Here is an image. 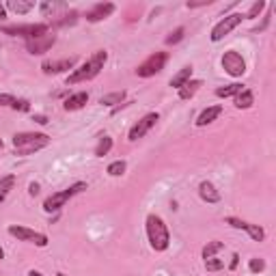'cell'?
Instances as JSON below:
<instances>
[{"label": "cell", "instance_id": "ac0fdd59", "mask_svg": "<svg viewBox=\"0 0 276 276\" xmlns=\"http://www.w3.org/2000/svg\"><path fill=\"white\" fill-rule=\"evenodd\" d=\"M253 104H255V93L250 89H244L242 93H237V95H235V108L248 110Z\"/></svg>", "mask_w": 276, "mask_h": 276}, {"label": "cell", "instance_id": "7bdbcfd3", "mask_svg": "<svg viewBox=\"0 0 276 276\" xmlns=\"http://www.w3.org/2000/svg\"><path fill=\"white\" fill-rule=\"evenodd\" d=\"M2 201H4V197H2V194H0V203H2Z\"/></svg>", "mask_w": 276, "mask_h": 276}, {"label": "cell", "instance_id": "d6a6232c", "mask_svg": "<svg viewBox=\"0 0 276 276\" xmlns=\"http://www.w3.org/2000/svg\"><path fill=\"white\" fill-rule=\"evenodd\" d=\"M76 17H78V13H76V11H71L69 15H63V20H56L54 26H67V24H76Z\"/></svg>", "mask_w": 276, "mask_h": 276}, {"label": "cell", "instance_id": "603a6c76", "mask_svg": "<svg viewBox=\"0 0 276 276\" xmlns=\"http://www.w3.org/2000/svg\"><path fill=\"white\" fill-rule=\"evenodd\" d=\"M125 168H128V162H125V160H115V162H110V164H108L106 173H108L110 177H121V175L125 173Z\"/></svg>", "mask_w": 276, "mask_h": 276}, {"label": "cell", "instance_id": "8992f818", "mask_svg": "<svg viewBox=\"0 0 276 276\" xmlns=\"http://www.w3.org/2000/svg\"><path fill=\"white\" fill-rule=\"evenodd\" d=\"M168 63V52H153L151 56H147L140 65L136 67V76L140 78H151L155 73H160L164 65Z\"/></svg>", "mask_w": 276, "mask_h": 276}, {"label": "cell", "instance_id": "277c9868", "mask_svg": "<svg viewBox=\"0 0 276 276\" xmlns=\"http://www.w3.org/2000/svg\"><path fill=\"white\" fill-rule=\"evenodd\" d=\"M2 33L4 35H11V37H22L26 41H33L37 37H43L50 33V24L48 22H39V24H7L2 26Z\"/></svg>", "mask_w": 276, "mask_h": 276}, {"label": "cell", "instance_id": "9a60e30c", "mask_svg": "<svg viewBox=\"0 0 276 276\" xmlns=\"http://www.w3.org/2000/svg\"><path fill=\"white\" fill-rule=\"evenodd\" d=\"M199 197L203 201H207V203H218V201H220V192L216 190V186L211 184V181H201Z\"/></svg>", "mask_w": 276, "mask_h": 276}, {"label": "cell", "instance_id": "e575fe53", "mask_svg": "<svg viewBox=\"0 0 276 276\" xmlns=\"http://www.w3.org/2000/svg\"><path fill=\"white\" fill-rule=\"evenodd\" d=\"M17 97H13V95H9V93H2V95H0V106H13V102H15Z\"/></svg>", "mask_w": 276, "mask_h": 276}, {"label": "cell", "instance_id": "6da1fadb", "mask_svg": "<svg viewBox=\"0 0 276 276\" xmlns=\"http://www.w3.org/2000/svg\"><path fill=\"white\" fill-rule=\"evenodd\" d=\"M106 61H108V52H106V50H97V52H93L89 61H84L78 69H73V71L69 73L65 84L71 86V84H80V82H89V80L99 76V71L104 69Z\"/></svg>", "mask_w": 276, "mask_h": 276}, {"label": "cell", "instance_id": "484cf974", "mask_svg": "<svg viewBox=\"0 0 276 276\" xmlns=\"http://www.w3.org/2000/svg\"><path fill=\"white\" fill-rule=\"evenodd\" d=\"M244 231H246V233H248L250 237H253L255 242H263V240H266V231H263V229L259 227V224H250V222H248Z\"/></svg>", "mask_w": 276, "mask_h": 276}, {"label": "cell", "instance_id": "9c48e42d", "mask_svg": "<svg viewBox=\"0 0 276 276\" xmlns=\"http://www.w3.org/2000/svg\"><path fill=\"white\" fill-rule=\"evenodd\" d=\"M9 235L17 237L20 242H33L39 248L48 246V235L46 233H39V231H33V229H28V227H22V224H11V227H9Z\"/></svg>", "mask_w": 276, "mask_h": 276}, {"label": "cell", "instance_id": "ab89813d", "mask_svg": "<svg viewBox=\"0 0 276 276\" xmlns=\"http://www.w3.org/2000/svg\"><path fill=\"white\" fill-rule=\"evenodd\" d=\"M28 276H43V274H41V272H37V270H30Z\"/></svg>", "mask_w": 276, "mask_h": 276}, {"label": "cell", "instance_id": "e0dca14e", "mask_svg": "<svg viewBox=\"0 0 276 276\" xmlns=\"http://www.w3.org/2000/svg\"><path fill=\"white\" fill-rule=\"evenodd\" d=\"M192 71H194L192 65H186L184 69H179V71L171 78V86H173V89H177V91H179L181 86H184V84L188 82V80L192 78Z\"/></svg>", "mask_w": 276, "mask_h": 276}, {"label": "cell", "instance_id": "1f68e13d", "mask_svg": "<svg viewBox=\"0 0 276 276\" xmlns=\"http://www.w3.org/2000/svg\"><path fill=\"white\" fill-rule=\"evenodd\" d=\"M224 222L229 224V227H233V229H240V231H244L246 229V220H242V218H235V216H229V218H224Z\"/></svg>", "mask_w": 276, "mask_h": 276}, {"label": "cell", "instance_id": "b9f144b4", "mask_svg": "<svg viewBox=\"0 0 276 276\" xmlns=\"http://www.w3.org/2000/svg\"><path fill=\"white\" fill-rule=\"evenodd\" d=\"M4 147V142H2V138H0V149H2Z\"/></svg>", "mask_w": 276, "mask_h": 276}, {"label": "cell", "instance_id": "4316f807", "mask_svg": "<svg viewBox=\"0 0 276 276\" xmlns=\"http://www.w3.org/2000/svg\"><path fill=\"white\" fill-rule=\"evenodd\" d=\"M13 186H15V175H7V177H2L0 179V194H9L11 190H13Z\"/></svg>", "mask_w": 276, "mask_h": 276}, {"label": "cell", "instance_id": "4fadbf2b", "mask_svg": "<svg viewBox=\"0 0 276 276\" xmlns=\"http://www.w3.org/2000/svg\"><path fill=\"white\" fill-rule=\"evenodd\" d=\"M56 43V35H43V37H37L33 41H26V50L30 54H46L48 50H52V46Z\"/></svg>", "mask_w": 276, "mask_h": 276}, {"label": "cell", "instance_id": "8fae6325", "mask_svg": "<svg viewBox=\"0 0 276 276\" xmlns=\"http://www.w3.org/2000/svg\"><path fill=\"white\" fill-rule=\"evenodd\" d=\"M115 4L112 2H97V4H93V7L86 11V22H91V24H97V22H102L106 20V17H110L112 13H115Z\"/></svg>", "mask_w": 276, "mask_h": 276}, {"label": "cell", "instance_id": "5bb4252c", "mask_svg": "<svg viewBox=\"0 0 276 276\" xmlns=\"http://www.w3.org/2000/svg\"><path fill=\"white\" fill-rule=\"evenodd\" d=\"M86 102H89V93H86V91H78V93H71V95L65 99L63 108H65L67 112H73V110L84 108Z\"/></svg>", "mask_w": 276, "mask_h": 276}, {"label": "cell", "instance_id": "2e32d148", "mask_svg": "<svg viewBox=\"0 0 276 276\" xmlns=\"http://www.w3.org/2000/svg\"><path fill=\"white\" fill-rule=\"evenodd\" d=\"M220 115H222V106H209V108H205L199 115L197 125H199V128H205V125H209L211 121H216Z\"/></svg>", "mask_w": 276, "mask_h": 276}, {"label": "cell", "instance_id": "7c38bea8", "mask_svg": "<svg viewBox=\"0 0 276 276\" xmlns=\"http://www.w3.org/2000/svg\"><path fill=\"white\" fill-rule=\"evenodd\" d=\"M76 65V56H69V59H61V61H43L41 63V69L46 76H52V73H63V71H69Z\"/></svg>", "mask_w": 276, "mask_h": 276}, {"label": "cell", "instance_id": "5b68a950", "mask_svg": "<svg viewBox=\"0 0 276 276\" xmlns=\"http://www.w3.org/2000/svg\"><path fill=\"white\" fill-rule=\"evenodd\" d=\"M84 190H86V184H84V181H78V184L69 186L67 190L56 192V194H50V197L43 201V209H46L48 214H52V211H59L61 207H65V203H67L69 199H73L76 194L84 192Z\"/></svg>", "mask_w": 276, "mask_h": 276}, {"label": "cell", "instance_id": "ffe728a7", "mask_svg": "<svg viewBox=\"0 0 276 276\" xmlns=\"http://www.w3.org/2000/svg\"><path fill=\"white\" fill-rule=\"evenodd\" d=\"M201 86H203V82H201V80H188V82L179 89V99H190V97H194V93H197Z\"/></svg>", "mask_w": 276, "mask_h": 276}, {"label": "cell", "instance_id": "f1b7e54d", "mask_svg": "<svg viewBox=\"0 0 276 276\" xmlns=\"http://www.w3.org/2000/svg\"><path fill=\"white\" fill-rule=\"evenodd\" d=\"M263 9H266V2H263V0H257V2L253 4V7H250L248 13H244V20H255V17L259 15Z\"/></svg>", "mask_w": 276, "mask_h": 276}, {"label": "cell", "instance_id": "8d00e7d4", "mask_svg": "<svg viewBox=\"0 0 276 276\" xmlns=\"http://www.w3.org/2000/svg\"><path fill=\"white\" fill-rule=\"evenodd\" d=\"M33 119H35L37 123H41V125H46V123H48V117H46V115H35Z\"/></svg>", "mask_w": 276, "mask_h": 276}, {"label": "cell", "instance_id": "7a4b0ae2", "mask_svg": "<svg viewBox=\"0 0 276 276\" xmlns=\"http://www.w3.org/2000/svg\"><path fill=\"white\" fill-rule=\"evenodd\" d=\"M50 145V136L43 132H17L13 136L15 155H30Z\"/></svg>", "mask_w": 276, "mask_h": 276}, {"label": "cell", "instance_id": "836d02e7", "mask_svg": "<svg viewBox=\"0 0 276 276\" xmlns=\"http://www.w3.org/2000/svg\"><path fill=\"white\" fill-rule=\"evenodd\" d=\"M11 108H13V110H20V112H28V110H30V102H28V99H15Z\"/></svg>", "mask_w": 276, "mask_h": 276}, {"label": "cell", "instance_id": "60d3db41", "mask_svg": "<svg viewBox=\"0 0 276 276\" xmlns=\"http://www.w3.org/2000/svg\"><path fill=\"white\" fill-rule=\"evenodd\" d=\"M2 259H4V250L0 248V261H2Z\"/></svg>", "mask_w": 276, "mask_h": 276}, {"label": "cell", "instance_id": "74e56055", "mask_svg": "<svg viewBox=\"0 0 276 276\" xmlns=\"http://www.w3.org/2000/svg\"><path fill=\"white\" fill-rule=\"evenodd\" d=\"M237 263H240V255H233V257H231V270H235L237 268Z\"/></svg>", "mask_w": 276, "mask_h": 276}, {"label": "cell", "instance_id": "7402d4cb", "mask_svg": "<svg viewBox=\"0 0 276 276\" xmlns=\"http://www.w3.org/2000/svg\"><path fill=\"white\" fill-rule=\"evenodd\" d=\"M244 91V84L240 82H233V84H227V86H220V89H216V95L218 97H235L237 93Z\"/></svg>", "mask_w": 276, "mask_h": 276}, {"label": "cell", "instance_id": "ba28073f", "mask_svg": "<svg viewBox=\"0 0 276 276\" xmlns=\"http://www.w3.org/2000/svg\"><path fill=\"white\" fill-rule=\"evenodd\" d=\"M242 20H244V13H231V15H227L224 20H220L216 24L214 28H211V35H209V39L214 41V43H218V41H222L224 37H227L231 30L233 28H237L242 24Z\"/></svg>", "mask_w": 276, "mask_h": 276}, {"label": "cell", "instance_id": "f546056e", "mask_svg": "<svg viewBox=\"0 0 276 276\" xmlns=\"http://www.w3.org/2000/svg\"><path fill=\"white\" fill-rule=\"evenodd\" d=\"M248 270L253 274H259V272H263V270H266V261L259 259V257H253V259L248 261Z\"/></svg>", "mask_w": 276, "mask_h": 276}, {"label": "cell", "instance_id": "44dd1931", "mask_svg": "<svg viewBox=\"0 0 276 276\" xmlns=\"http://www.w3.org/2000/svg\"><path fill=\"white\" fill-rule=\"evenodd\" d=\"M125 99V91H115V93H108V95H102V99H99V104L102 106H117L123 104Z\"/></svg>", "mask_w": 276, "mask_h": 276}, {"label": "cell", "instance_id": "ee69618b", "mask_svg": "<svg viewBox=\"0 0 276 276\" xmlns=\"http://www.w3.org/2000/svg\"><path fill=\"white\" fill-rule=\"evenodd\" d=\"M56 276H65V274H56Z\"/></svg>", "mask_w": 276, "mask_h": 276}, {"label": "cell", "instance_id": "83f0119b", "mask_svg": "<svg viewBox=\"0 0 276 276\" xmlns=\"http://www.w3.org/2000/svg\"><path fill=\"white\" fill-rule=\"evenodd\" d=\"M184 33H186V28L184 26H177L171 35L166 37V46H175V43H179L181 39H184Z\"/></svg>", "mask_w": 276, "mask_h": 276}, {"label": "cell", "instance_id": "f35d334b", "mask_svg": "<svg viewBox=\"0 0 276 276\" xmlns=\"http://www.w3.org/2000/svg\"><path fill=\"white\" fill-rule=\"evenodd\" d=\"M7 17V9H4V4H0V22Z\"/></svg>", "mask_w": 276, "mask_h": 276}, {"label": "cell", "instance_id": "d4e9b609", "mask_svg": "<svg viewBox=\"0 0 276 276\" xmlns=\"http://www.w3.org/2000/svg\"><path fill=\"white\" fill-rule=\"evenodd\" d=\"M224 248V244L222 242H218V240H214V242H207L205 246H203V259H209V257H214L218 250H222Z\"/></svg>", "mask_w": 276, "mask_h": 276}, {"label": "cell", "instance_id": "30bf717a", "mask_svg": "<svg viewBox=\"0 0 276 276\" xmlns=\"http://www.w3.org/2000/svg\"><path fill=\"white\" fill-rule=\"evenodd\" d=\"M158 121H160V115H158V112H149V115H145V117L140 119V121H138V123L134 125V128L130 130V134H128V140H132V142H134V140H138V138H142V136H145L147 132L151 130V128H153V125L158 123Z\"/></svg>", "mask_w": 276, "mask_h": 276}, {"label": "cell", "instance_id": "d590c367", "mask_svg": "<svg viewBox=\"0 0 276 276\" xmlns=\"http://www.w3.org/2000/svg\"><path fill=\"white\" fill-rule=\"evenodd\" d=\"M28 194H30V197H37V194H39V184H30L28 186Z\"/></svg>", "mask_w": 276, "mask_h": 276}, {"label": "cell", "instance_id": "d6986e66", "mask_svg": "<svg viewBox=\"0 0 276 276\" xmlns=\"http://www.w3.org/2000/svg\"><path fill=\"white\" fill-rule=\"evenodd\" d=\"M7 9H11L17 15H24V13H28V11L35 9V2H28V0H9Z\"/></svg>", "mask_w": 276, "mask_h": 276}, {"label": "cell", "instance_id": "52a82bcc", "mask_svg": "<svg viewBox=\"0 0 276 276\" xmlns=\"http://www.w3.org/2000/svg\"><path fill=\"white\" fill-rule=\"evenodd\" d=\"M222 69L229 73V76L233 78H242L244 73H246V61H244V56L240 52H235V50H229V52L222 54Z\"/></svg>", "mask_w": 276, "mask_h": 276}, {"label": "cell", "instance_id": "cb8c5ba5", "mask_svg": "<svg viewBox=\"0 0 276 276\" xmlns=\"http://www.w3.org/2000/svg\"><path fill=\"white\" fill-rule=\"evenodd\" d=\"M112 149V138L110 136H102L95 147V155L97 158H104V155H108V151Z\"/></svg>", "mask_w": 276, "mask_h": 276}, {"label": "cell", "instance_id": "3957f363", "mask_svg": "<svg viewBox=\"0 0 276 276\" xmlns=\"http://www.w3.org/2000/svg\"><path fill=\"white\" fill-rule=\"evenodd\" d=\"M147 237H149V244L155 253H164L171 244V233H168L164 220L155 214H149L147 216Z\"/></svg>", "mask_w": 276, "mask_h": 276}, {"label": "cell", "instance_id": "4dcf8cb0", "mask_svg": "<svg viewBox=\"0 0 276 276\" xmlns=\"http://www.w3.org/2000/svg\"><path fill=\"white\" fill-rule=\"evenodd\" d=\"M205 268H207V272H218V270L224 268V261L216 259V257H209V259H205Z\"/></svg>", "mask_w": 276, "mask_h": 276}]
</instances>
